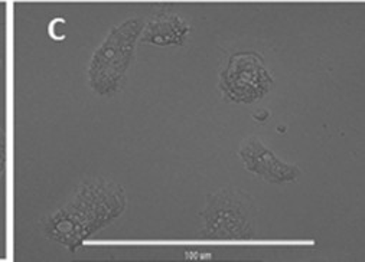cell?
Listing matches in <instances>:
<instances>
[{"mask_svg": "<svg viewBox=\"0 0 365 262\" xmlns=\"http://www.w3.org/2000/svg\"><path fill=\"white\" fill-rule=\"evenodd\" d=\"M252 115H253V118H255L256 121H259V122H264L266 120H269L270 112H269L267 110H259L257 112H253Z\"/></svg>", "mask_w": 365, "mask_h": 262, "instance_id": "cell-8", "label": "cell"}, {"mask_svg": "<svg viewBox=\"0 0 365 262\" xmlns=\"http://www.w3.org/2000/svg\"><path fill=\"white\" fill-rule=\"evenodd\" d=\"M143 26L140 18L126 19L113 26L94 51L87 68V83L94 94L113 98L125 88Z\"/></svg>", "mask_w": 365, "mask_h": 262, "instance_id": "cell-2", "label": "cell"}, {"mask_svg": "<svg viewBox=\"0 0 365 262\" xmlns=\"http://www.w3.org/2000/svg\"><path fill=\"white\" fill-rule=\"evenodd\" d=\"M191 32L192 26L184 18L168 11H160L145 21L139 42L156 46H182Z\"/></svg>", "mask_w": 365, "mask_h": 262, "instance_id": "cell-6", "label": "cell"}, {"mask_svg": "<svg viewBox=\"0 0 365 262\" xmlns=\"http://www.w3.org/2000/svg\"><path fill=\"white\" fill-rule=\"evenodd\" d=\"M202 228L198 235L215 241H245L257 235V205L252 194L228 186L207 194L204 209L198 214Z\"/></svg>", "mask_w": 365, "mask_h": 262, "instance_id": "cell-3", "label": "cell"}, {"mask_svg": "<svg viewBox=\"0 0 365 262\" xmlns=\"http://www.w3.org/2000/svg\"><path fill=\"white\" fill-rule=\"evenodd\" d=\"M274 87V77L262 53L253 49L232 52L218 75L222 100L231 104H253Z\"/></svg>", "mask_w": 365, "mask_h": 262, "instance_id": "cell-4", "label": "cell"}, {"mask_svg": "<svg viewBox=\"0 0 365 262\" xmlns=\"http://www.w3.org/2000/svg\"><path fill=\"white\" fill-rule=\"evenodd\" d=\"M237 156L247 172L269 183H293L302 176V170L297 166L282 160L257 136H250L242 140L237 150Z\"/></svg>", "mask_w": 365, "mask_h": 262, "instance_id": "cell-5", "label": "cell"}, {"mask_svg": "<svg viewBox=\"0 0 365 262\" xmlns=\"http://www.w3.org/2000/svg\"><path fill=\"white\" fill-rule=\"evenodd\" d=\"M128 206L125 187L106 179L80 183L68 202L45 221V235L74 252L87 239L117 221Z\"/></svg>", "mask_w": 365, "mask_h": 262, "instance_id": "cell-1", "label": "cell"}, {"mask_svg": "<svg viewBox=\"0 0 365 262\" xmlns=\"http://www.w3.org/2000/svg\"><path fill=\"white\" fill-rule=\"evenodd\" d=\"M6 166V133L5 128L0 125V176L4 174Z\"/></svg>", "mask_w": 365, "mask_h": 262, "instance_id": "cell-7", "label": "cell"}]
</instances>
